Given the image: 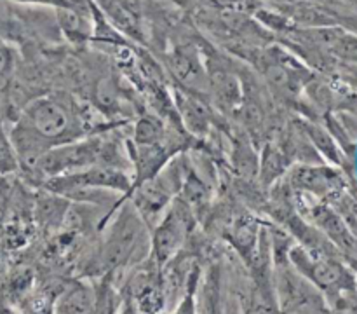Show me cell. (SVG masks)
Listing matches in <instances>:
<instances>
[{
    "mask_svg": "<svg viewBox=\"0 0 357 314\" xmlns=\"http://www.w3.org/2000/svg\"><path fill=\"white\" fill-rule=\"evenodd\" d=\"M17 124L52 149L68 143V138L75 133V112L65 98L47 94L31 100L20 115Z\"/></svg>",
    "mask_w": 357,
    "mask_h": 314,
    "instance_id": "6da1fadb",
    "label": "cell"
},
{
    "mask_svg": "<svg viewBox=\"0 0 357 314\" xmlns=\"http://www.w3.org/2000/svg\"><path fill=\"white\" fill-rule=\"evenodd\" d=\"M275 304L278 314H328L323 292L289 262V257L275 260Z\"/></svg>",
    "mask_w": 357,
    "mask_h": 314,
    "instance_id": "7a4b0ae2",
    "label": "cell"
},
{
    "mask_svg": "<svg viewBox=\"0 0 357 314\" xmlns=\"http://www.w3.org/2000/svg\"><path fill=\"white\" fill-rule=\"evenodd\" d=\"M289 262L302 272L323 293L340 297L345 292H354L356 279L352 272L330 253H312L302 246L289 248Z\"/></svg>",
    "mask_w": 357,
    "mask_h": 314,
    "instance_id": "3957f363",
    "label": "cell"
},
{
    "mask_svg": "<svg viewBox=\"0 0 357 314\" xmlns=\"http://www.w3.org/2000/svg\"><path fill=\"white\" fill-rule=\"evenodd\" d=\"M107 154L105 143L100 138L87 140V142H70L49 149L38 159L33 174H38L44 180L59 177L73 171H82L101 163Z\"/></svg>",
    "mask_w": 357,
    "mask_h": 314,
    "instance_id": "277c9868",
    "label": "cell"
},
{
    "mask_svg": "<svg viewBox=\"0 0 357 314\" xmlns=\"http://www.w3.org/2000/svg\"><path fill=\"white\" fill-rule=\"evenodd\" d=\"M145 229H143L139 216L132 211H126L121 218L112 225L108 237L101 246V262L105 267L122 269L131 262H142L143 246H146Z\"/></svg>",
    "mask_w": 357,
    "mask_h": 314,
    "instance_id": "5b68a950",
    "label": "cell"
},
{
    "mask_svg": "<svg viewBox=\"0 0 357 314\" xmlns=\"http://www.w3.org/2000/svg\"><path fill=\"white\" fill-rule=\"evenodd\" d=\"M188 230H190V223H188L187 211H181L180 208L171 209L153 232L152 255L153 262L159 267L173 260L174 255L180 251L183 241L187 239Z\"/></svg>",
    "mask_w": 357,
    "mask_h": 314,
    "instance_id": "8992f818",
    "label": "cell"
},
{
    "mask_svg": "<svg viewBox=\"0 0 357 314\" xmlns=\"http://www.w3.org/2000/svg\"><path fill=\"white\" fill-rule=\"evenodd\" d=\"M208 86L215 94L216 101L225 110H232L241 101V86L236 73L230 72L222 63H208Z\"/></svg>",
    "mask_w": 357,
    "mask_h": 314,
    "instance_id": "52a82bcc",
    "label": "cell"
},
{
    "mask_svg": "<svg viewBox=\"0 0 357 314\" xmlns=\"http://www.w3.org/2000/svg\"><path fill=\"white\" fill-rule=\"evenodd\" d=\"M291 181L296 188L314 192L317 195L330 194L340 187L342 180L337 173L331 170H319V167L302 166L293 171Z\"/></svg>",
    "mask_w": 357,
    "mask_h": 314,
    "instance_id": "ba28073f",
    "label": "cell"
},
{
    "mask_svg": "<svg viewBox=\"0 0 357 314\" xmlns=\"http://www.w3.org/2000/svg\"><path fill=\"white\" fill-rule=\"evenodd\" d=\"M101 6L105 7L110 20L119 28H122L126 33L132 35V37L142 38L143 24L138 3H135L132 0H101Z\"/></svg>",
    "mask_w": 357,
    "mask_h": 314,
    "instance_id": "9c48e42d",
    "label": "cell"
},
{
    "mask_svg": "<svg viewBox=\"0 0 357 314\" xmlns=\"http://www.w3.org/2000/svg\"><path fill=\"white\" fill-rule=\"evenodd\" d=\"M169 61L174 75L188 89H194V87L197 89V87H202L204 84L208 86V72L202 70V65L192 52L185 51V49H176L171 54Z\"/></svg>",
    "mask_w": 357,
    "mask_h": 314,
    "instance_id": "30bf717a",
    "label": "cell"
},
{
    "mask_svg": "<svg viewBox=\"0 0 357 314\" xmlns=\"http://www.w3.org/2000/svg\"><path fill=\"white\" fill-rule=\"evenodd\" d=\"M321 213L323 215L317 220H319L321 227L328 232V236L331 237V241H335L342 250L351 251V253L356 251V239L351 236L347 227L342 223V220L338 216H335L331 211H328V209H321Z\"/></svg>",
    "mask_w": 357,
    "mask_h": 314,
    "instance_id": "8fae6325",
    "label": "cell"
},
{
    "mask_svg": "<svg viewBox=\"0 0 357 314\" xmlns=\"http://www.w3.org/2000/svg\"><path fill=\"white\" fill-rule=\"evenodd\" d=\"M181 114H183L185 122L188 124L190 131L194 133H204L208 131L209 126V112L208 108L202 105L201 100L190 96L181 98Z\"/></svg>",
    "mask_w": 357,
    "mask_h": 314,
    "instance_id": "7c38bea8",
    "label": "cell"
},
{
    "mask_svg": "<svg viewBox=\"0 0 357 314\" xmlns=\"http://www.w3.org/2000/svg\"><path fill=\"white\" fill-rule=\"evenodd\" d=\"M162 129L152 119H142L135 128V142L136 145H153L160 142Z\"/></svg>",
    "mask_w": 357,
    "mask_h": 314,
    "instance_id": "4fadbf2b",
    "label": "cell"
},
{
    "mask_svg": "<svg viewBox=\"0 0 357 314\" xmlns=\"http://www.w3.org/2000/svg\"><path fill=\"white\" fill-rule=\"evenodd\" d=\"M14 70V54L6 44L0 42V89L7 86Z\"/></svg>",
    "mask_w": 357,
    "mask_h": 314,
    "instance_id": "5bb4252c",
    "label": "cell"
},
{
    "mask_svg": "<svg viewBox=\"0 0 357 314\" xmlns=\"http://www.w3.org/2000/svg\"><path fill=\"white\" fill-rule=\"evenodd\" d=\"M20 3H35V6H51L56 9H73V0H14Z\"/></svg>",
    "mask_w": 357,
    "mask_h": 314,
    "instance_id": "9a60e30c",
    "label": "cell"
},
{
    "mask_svg": "<svg viewBox=\"0 0 357 314\" xmlns=\"http://www.w3.org/2000/svg\"><path fill=\"white\" fill-rule=\"evenodd\" d=\"M119 314H139V309L135 306V302H132L131 299H126L124 306H122L121 313Z\"/></svg>",
    "mask_w": 357,
    "mask_h": 314,
    "instance_id": "2e32d148",
    "label": "cell"
}]
</instances>
